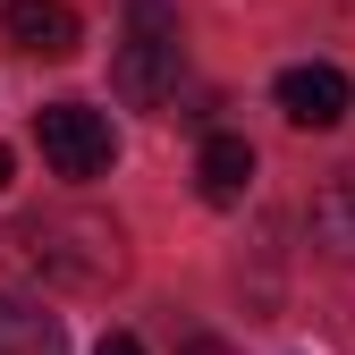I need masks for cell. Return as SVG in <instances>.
I'll list each match as a JSON object with an SVG mask.
<instances>
[{
    "instance_id": "obj_1",
    "label": "cell",
    "mask_w": 355,
    "mask_h": 355,
    "mask_svg": "<svg viewBox=\"0 0 355 355\" xmlns=\"http://www.w3.org/2000/svg\"><path fill=\"white\" fill-rule=\"evenodd\" d=\"M0 254L17 271L51 279V288H76V296H94V288H110L127 271V237L102 211H26V220H9Z\"/></svg>"
},
{
    "instance_id": "obj_2",
    "label": "cell",
    "mask_w": 355,
    "mask_h": 355,
    "mask_svg": "<svg viewBox=\"0 0 355 355\" xmlns=\"http://www.w3.org/2000/svg\"><path fill=\"white\" fill-rule=\"evenodd\" d=\"M178 68H187V51H178V9L169 0H127V42H119V60H110V85H119V102H169L178 94Z\"/></svg>"
},
{
    "instance_id": "obj_3",
    "label": "cell",
    "mask_w": 355,
    "mask_h": 355,
    "mask_svg": "<svg viewBox=\"0 0 355 355\" xmlns=\"http://www.w3.org/2000/svg\"><path fill=\"white\" fill-rule=\"evenodd\" d=\"M34 144H42V161H51L60 178H102L110 169V119L102 110H85V102H42L34 110Z\"/></svg>"
},
{
    "instance_id": "obj_4",
    "label": "cell",
    "mask_w": 355,
    "mask_h": 355,
    "mask_svg": "<svg viewBox=\"0 0 355 355\" xmlns=\"http://www.w3.org/2000/svg\"><path fill=\"white\" fill-rule=\"evenodd\" d=\"M271 94H279V110H288V127H338L347 119V76L330 68V60H296V68H279V85H271Z\"/></svg>"
},
{
    "instance_id": "obj_5",
    "label": "cell",
    "mask_w": 355,
    "mask_h": 355,
    "mask_svg": "<svg viewBox=\"0 0 355 355\" xmlns=\"http://www.w3.org/2000/svg\"><path fill=\"white\" fill-rule=\"evenodd\" d=\"M0 26H9V42L34 51V60H76V51H85V26H76L68 0H9Z\"/></svg>"
},
{
    "instance_id": "obj_6",
    "label": "cell",
    "mask_w": 355,
    "mask_h": 355,
    "mask_svg": "<svg viewBox=\"0 0 355 355\" xmlns=\"http://www.w3.org/2000/svg\"><path fill=\"white\" fill-rule=\"evenodd\" d=\"M195 187H203V203H245V187H254V144L245 136H203V153H195Z\"/></svg>"
},
{
    "instance_id": "obj_7",
    "label": "cell",
    "mask_w": 355,
    "mask_h": 355,
    "mask_svg": "<svg viewBox=\"0 0 355 355\" xmlns=\"http://www.w3.org/2000/svg\"><path fill=\"white\" fill-rule=\"evenodd\" d=\"M313 245L330 254V262H355V169H330L322 187H313Z\"/></svg>"
},
{
    "instance_id": "obj_8",
    "label": "cell",
    "mask_w": 355,
    "mask_h": 355,
    "mask_svg": "<svg viewBox=\"0 0 355 355\" xmlns=\"http://www.w3.org/2000/svg\"><path fill=\"white\" fill-rule=\"evenodd\" d=\"M0 355H68L60 313H42L26 296H0Z\"/></svg>"
},
{
    "instance_id": "obj_9",
    "label": "cell",
    "mask_w": 355,
    "mask_h": 355,
    "mask_svg": "<svg viewBox=\"0 0 355 355\" xmlns=\"http://www.w3.org/2000/svg\"><path fill=\"white\" fill-rule=\"evenodd\" d=\"M94 355H144V338H136V330H102V347H94Z\"/></svg>"
},
{
    "instance_id": "obj_10",
    "label": "cell",
    "mask_w": 355,
    "mask_h": 355,
    "mask_svg": "<svg viewBox=\"0 0 355 355\" xmlns=\"http://www.w3.org/2000/svg\"><path fill=\"white\" fill-rule=\"evenodd\" d=\"M178 355H229V347H220V338H187V347H178Z\"/></svg>"
},
{
    "instance_id": "obj_11",
    "label": "cell",
    "mask_w": 355,
    "mask_h": 355,
    "mask_svg": "<svg viewBox=\"0 0 355 355\" xmlns=\"http://www.w3.org/2000/svg\"><path fill=\"white\" fill-rule=\"evenodd\" d=\"M9 178H17V161H9V144H0V187H9Z\"/></svg>"
}]
</instances>
